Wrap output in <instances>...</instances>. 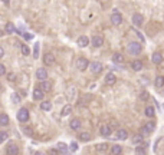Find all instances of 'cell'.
Here are the masks:
<instances>
[{
    "mask_svg": "<svg viewBox=\"0 0 164 155\" xmlns=\"http://www.w3.org/2000/svg\"><path fill=\"white\" fill-rule=\"evenodd\" d=\"M127 49H128V53H131V55H140L141 50H143V46L138 42H131Z\"/></svg>",
    "mask_w": 164,
    "mask_h": 155,
    "instance_id": "cell-1",
    "label": "cell"
},
{
    "mask_svg": "<svg viewBox=\"0 0 164 155\" xmlns=\"http://www.w3.org/2000/svg\"><path fill=\"white\" fill-rule=\"evenodd\" d=\"M29 118H30V113H29V111L26 108H20L19 111H17V121L19 122H28Z\"/></svg>",
    "mask_w": 164,
    "mask_h": 155,
    "instance_id": "cell-2",
    "label": "cell"
},
{
    "mask_svg": "<svg viewBox=\"0 0 164 155\" xmlns=\"http://www.w3.org/2000/svg\"><path fill=\"white\" fill-rule=\"evenodd\" d=\"M89 69H91V72H92L94 75H99V73L102 72L104 66L101 62H91V63H89Z\"/></svg>",
    "mask_w": 164,
    "mask_h": 155,
    "instance_id": "cell-3",
    "label": "cell"
},
{
    "mask_svg": "<svg viewBox=\"0 0 164 155\" xmlns=\"http://www.w3.org/2000/svg\"><path fill=\"white\" fill-rule=\"evenodd\" d=\"M154 129H155V122L150 121V122H147V124H144V125H143L141 132H143V135H150Z\"/></svg>",
    "mask_w": 164,
    "mask_h": 155,
    "instance_id": "cell-4",
    "label": "cell"
},
{
    "mask_svg": "<svg viewBox=\"0 0 164 155\" xmlns=\"http://www.w3.org/2000/svg\"><path fill=\"white\" fill-rule=\"evenodd\" d=\"M111 23L114 24V26H120V24L122 23V14L120 13V12H114L113 14H111Z\"/></svg>",
    "mask_w": 164,
    "mask_h": 155,
    "instance_id": "cell-5",
    "label": "cell"
},
{
    "mask_svg": "<svg viewBox=\"0 0 164 155\" xmlns=\"http://www.w3.org/2000/svg\"><path fill=\"white\" fill-rule=\"evenodd\" d=\"M76 68L79 69V71H85V69H88L89 68V62L86 57H79L78 61H76Z\"/></svg>",
    "mask_w": 164,
    "mask_h": 155,
    "instance_id": "cell-6",
    "label": "cell"
},
{
    "mask_svg": "<svg viewBox=\"0 0 164 155\" xmlns=\"http://www.w3.org/2000/svg\"><path fill=\"white\" fill-rule=\"evenodd\" d=\"M6 154L17 155L19 154V148H17V145H16L14 142H9V144H7V148H6Z\"/></svg>",
    "mask_w": 164,
    "mask_h": 155,
    "instance_id": "cell-7",
    "label": "cell"
},
{
    "mask_svg": "<svg viewBox=\"0 0 164 155\" xmlns=\"http://www.w3.org/2000/svg\"><path fill=\"white\" fill-rule=\"evenodd\" d=\"M143 23H144V17H143V14L135 13L134 16H132V24H134L135 28H141Z\"/></svg>",
    "mask_w": 164,
    "mask_h": 155,
    "instance_id": "cell-8",
    "label": "cell"
},
{
    "mask_svg": "<svg viewBox=\"0 0 164 155\" xmlns=\"http://www.w3.org/2000/svg\"><path fill=\"white\" fill-rule=\"evenodd\" d=\"M99 134H101V136H109L113 134V128L109 127L108 124H104V125H101V128H99Z\"/></svg>",
    "mask_w": 164,
    "mask_h": 155,
    "instance_id": "cell-9",
    "label": "cell"
},
{
    "mask_svg": "<svg viewBox=\"0 0 164 155\" xmlns=\"http://www.w3.org/2000/svg\"><path fill=\"white\" fill-rule=\"evenodd\" d=\"M163 61H164L163 53H160V52H154V53H153V56H151V62H153L154 65H160V63H163Z\"/></svg>",
    "mask_w": 164,
    "mask_h": 155,
    "instance_id": "cell-10",
    "label": "cell"
},
{
    "mask_svg": "<svg viewBox=\"0 0 164 155\" xmlns=\"http://www.w3.org/2000/svg\"><path fill=\"white\" fill-rule=\"evenodd\" d=\"M81 127H82V124H81V121L78 119V118H74V119H71L69 128L72 129V131H79Z\"/></svg>",
    "mask_w": 164,
    "mask_h": 155,
    "instance_id": "cell-11",
    "label": "cell"
},
{
    "mask_svg": "<svg viewBox=\"0 0 164 155\" xmlns=\"http://www.w3.org/2000/svg\"><path fill=\"white\" fill-rule=\"evenodd\" d=\"M43 96H45V92H43L40 88H36V89H33L32 92V98L35 99V101H42Z\"/></svg>",
    "mask_w": 164,
    "mask_h": 155,
    "instance_id": "cell-12",
    "label": "cell"
},
{
    "mask_svg": "<svg viewBox=\"0 0 164 155\" xmlns=\"http://www.w3.org/2000/svg\"><path fill=\"white\" fill-rule=\"evenodd\" d=\"M38 88H40V89L43 90V92H51V89H52V83L49 82V80H40L39 82V86Z\"/></svg>",
    "mask_w": 164,
    "mask_h": 155,
    "instance_id": "cell-13",
    "label": "cell"
},
{
    "mask_svg": "<svg viewBox=\"0 0 164 155\" xmlns=\"http://www.w3.org/2000/svg\"><path fill=\"white\" fill-rule=\"evenodd\" d=\"M55 63V56L52 55V53H45V56H43V65L45 66H51Z\"/></svg>",
    "mask_w": 164,
    "mask_h": 155,
    "instance_id": "cell-14",
    "label": "cell"
},
{
    "mask_svg": "<svg viewBox=\"0 0 164 155\" xmlns=\"http://www.w3.org/2000/svg\"><path fill=\"white\" fill-rule=\"evenodd\" d=\"M91 43H92L94 47H101L104 45V38L99 36V35H95L94 38H92V40H91Z\"/></svg>",
    "mask_w": 164,
    "mask_h": 155,
    "instance_id": "cell-15",
    "label": "cell"
},
{
    "mask_svg": "<svg viewBox=\"0 0 164 155\" xmlns=\"http://www.w3.org/2000/svg\"><path fill=\"white\" fill-rule=\"evenodd\" d=\"M114 138H115V139H121V141H125L127 138H128V132H127V129H118Z\"/></svg>",
    "mask_w": 164,
    "mask_h": 155,
    "instance_id": "cell-16",
    "label": "cell"
},
{
    "mask_svg": "<svg viewBox=\"0 0 164 155\" xmlns=\"http://www.w3.org/2000/svg\"><path fill=\"white\" fill-rule=\"evenodd\" d=\"M36 78H38L39 80H45L48 79V72L45 68H39L38 71H36Z\"/></svg>",
    "mask_w": 164,
    "mask_h": 155,
    "instance_id": "cell-17",
    "label": "cell"
},
{
    "mask_svg": "<svg viewBox=\"0 0 164 155\" xmlns=\"http://www.w3.org/2000/svg\"><path fill=\"white\" fill-rule=\"evenodd\" d=\"M115 82H117V76L114 75L113 72H109V73H107V76H105V83L111 86V85H114Z\"/></svg>",
    "mask_w": 164,
    "mask_h": 155,
    "instance_id": "cell-18",
    "label": "cell"
},
{
    "mask_svg": "<svg viewBox=\"0 0 164 155\" xmlns=\"http://www.w3.org/2000/svg\"><path fill=\"white\" fill-rule=\"evenodd\" d=\"M10 124V118L7 113H0V127H7Z\"/></svg>",
    "mask_w": 164,
    "mask_h": 155,
    "instance_id": "cell-19",
    "label": "cell"
},
{
    "mask_svg": "<svg viewBox=\"0 0 164 155\" xmlns=\"http://www.w3.org/2000/svg\"><path fill=\"white\" fill-rule=\"evenodd\" d=\"M76 43H78V46L79 47H86L89 45V39L86 38V36H79L78 40H76Z\"/></svg>",
    "mask_w": 164,
    "mask_h": 155,
    "instance_id": "cell-20",
    "label": "cell"
},
{
    "mask_svg": "<svg viewBox=\"0 0 164 155\" xmlns=\"http://www.w3.org/2000/svg\"><path fill=\"white\" fill-rule=\"evenodd\" d=\"M56 149H58V152H61V154H68V152H69L68 145H66V144H63V142H58V144H56Z\"/></svg>",
    "mask_w": 164,
    "mask_h": 155,
    "instance_id": "cell-21",
    "label": "cell"
},
{
    "mask_svg": "<svg viewBox=\"0 0 164 155\" xmlns=\"http://www.w3.org/2000/svg\"><path fill=\"white\" fill-rule=\"evenodd\" d=\"M78 139L82 142H88L91 141V134L89 132H79V135H78Z\"/></svg>",
    "mask_w": 164,
    "mask_h": 155,
    "instance_id": "cell-22",
    "label": "cell"
},
{
    "mask_svg": "<svg viewBox=\"0 0 164 155\" xmlns=\"http://www.w3.org/2000/svg\"><path fill=\"white\" fill-rule=\"evenodd\" d=\"M144 113H145V116H147V118H154L155 108H154V106H147V108H145V111H144Z\"/></svg>",
    "mask_w": 164,
    "mask_h": 155,
    "instance_id": "cell-23",
    "label": "cell"
},
{
    "mask_svg": "<svg viewBox=\"0 0 164 155\" xmlns=\"http://www.w3.org/2000/svg\"><path fill=\"white\" fill-rule=\"evenodd\" d=\"M109 152L113 155H120L122 152V146L121 145H113L109 148Z\"/></svg>",
    "mask_w": 164,
    "mask_h": 155,
    "instance_id": "cell-24",
    "label": "cell"
},
{
    "mask_svg": "<svg viewBox=\"0 0 164 155\" xmlns=\"http://www.w3.org/2000/svg\"><path fill=\"white\" fill-rule=\"evenodd\" d=\"M131 68H132V71H135V72L141 71V69H143V62H141V61L131 62Z\"/></svg>",
    "mask_w": 164,
    "mask_h": 155,
    "instance_id": "cell-25",
    "label": "cell"
},
{
    "mask_svg": "<svg viewBox=\"0 0 164 155\" xmlns=\"http://www.w3.org/2000/svg\"><path fill=\"white\" fill-rule=\"evenodd\" d=\"M108 148H109V146H108V144H105V142H104V144H98V145H97V152H99V154H105V152L108 151Z\"/></svg>",
    "mask_w": 164,
    "mask_h": 155,
    "instance_id": "cell-26",
    "label": "cell"
},
{
    "mask_svg": "<svg viewBox=\"0 0 164 155\" xmlns=\"http://www.w3.org/2000/svg\"><path fill=\"white\" fill-rule=\"evenodd\" d=\"M154 85L157 86V88H163V86H164V76H161V75L155 76V79H154Z\"/></svg>",
    "mask_w": 164,
    "mask_h": 155,
    "instance_id": "cell-27",
    "label": "cell"
},
{
    "mask_svg": "<svg viewBox=\"0 0 164 155\" xmlns=\"http://www.w3.org/2000/svg\"><path fill=\"white\" fill-rule=\"evenodd\" d=\"M71 113H72V106H71V105H65L61 111V115L62 116H68V115H71Z\"/></svg>",
    "mask_w": 164,
    "mask_h": 155,
    "instance_id": "cell-28",
    "label": "cell"
},
{
    "mask_svg": "<svg viewBox=\"0 0 164 155\" xmlns=\"http://www.w3.org/2000/svg\"><path fill=\"white\" fill-rule=\"evenodd\" d=\"M113 62L114 63H124V56L121 53H114L113 55Z\"/></svg>",
    "mask_w": 164,
    "mask_h": 155,
    "instance_id": "cell-29",
    "label": "cell"
},
{
    "mask_svg": "<svg viewBox=\"0 0 164 155\" xmlns=\"http://www.w3.org/2000/svg\"><path fill=\"white\" fill-rule=\"evenodd\" d=\"M10 101H12L13 103H19L20 101H22V96H20L17 92H13V94L10 95Z\"/></svg>",
    "mask_w": 164,
    "mask_h": 155,
    "instance_id": "cell-30",
    "label": "cell"
},
{
    "mask_svg": "<svg viewBox=\"0 0 164 155\" xmlns=\"http://www.w3.org/2000/svg\"><path fill=\"white\" fill-rule=\"evenodd\" d=\"M40 109H42V111H51V109H52V103L49 102V101H45V102L40 103Z\"/></svg>",
    "mask_w": 164,
    "mask_h": 155,
    "instance_id": "cell-31",
    "label": "cell"
},
{
    "mask_svg": "<svg viewBox=\"0 0 164 155\" xmlns=\"http://www.w3.org/2000/svg\"><path fill=\"white\" fill-rule=\"evenodd\" d=\"M5 32H6V33H14V32H16V28H14V24H13V23H10V22H9V23L6 24Z\"/></svg>",
    "mask_w": 164,
    "mask_h": 155,
    "instance_id": "cell-32",
    "label": "cell"
},
{
    "mask_svg": "<svg viewBox=\"0 0 164 155\" xmlns=\"http://www.w3.org/2000/svg\"><path fill=\"white\" fill-rule=\"evenodd\" d=\"M143 138H144V136L140 135V134H138V135H134V136H132V144H135V145L143 144Z\"/></svg>",
    "mask_w": 164,
    "mask_h": 155,
    "instance_id": "cell-33",
    "label": "cell"
},
{
    "mask_svg": "<svg viewBox=\"0 0 164 155\" xmlns=\"http://www.w3.org/2000/svg\"><path fill=\"white\" fill-rule=\"evenodd\" d=\"M20 50H22V55H23V56H29V55H30V49H29V46H26V45H22Z\"/></svg>",
    "mask_w": 164,
    "mask_h": 155,
    "instance_id": "cell-34",
    "label": "cell"
},
{
    "mask_svg": "<svg viewBox=\"0 0 164 155\" xmlns=\"http://www.w3.org/2000/svg\"><path fill=\"white\" fill-rule=\"evenodd\" d=\"M7 136H9V134H7V132H5V131L0 132V144H2L3 141H6V139H7Z\"/></svg>",
    "mask_w": 164,
    "mask_h": 155,
    "instance_id": "cell-35",
    "label": "cell"
},
{
    "mask_svg": "<svg viewBox=\"0 0 164 155\" xmlns=\"http://www.w3.org/2000/svg\"><path fill=\"white\" fill-rule=\"evenodd\" d=\"M39 56V43H35V49H33V57L36 59Z\"/></svg>",
    "mask_w": 164,
    "mask_h": 155,
    "instance_id": "cell-36",
    "label": "cell"
},
{
    "mask_svg": "<svg viewBox=\"0 0 164 155\" xmlns=\"http://www.w3.org/2000/svg\"><path fill=\"white\" fill-rule=\"evenodd\" d=\"M140 98L143 99V101H147V99L150 98V95H148V92H147V90H143V92L140 94Z\"/></svg>",
    "mask_w": 164,
    "mask_h": 155,
    "instance_id": "cell-37",
    "label": "cell"
},
{
    "mask_svg": "<svg viewBox=\"0 0 164 155\" xmlns=\"http://www.w3.org/2000/svg\"><path fill=\"white\" fill-rule=\"evenodd\" d=\"M135 152H137V154H145L144 146H143V145H138V146L135 148Z\"/></svg>",
    "mask_w": 164,
    "mask_h": 155,
    "instance_id": "cell-38",
    "label": "cell"
},
{
    "mask_svg": "<svg viewBox=\"0 0 164 155\" xmlns=\"http://www.w3.org/2000/svg\"><path fill=\"white\" fill-rule=\"evenodd\" d=\"M6 73V66L3 63H0V76H3Z\"/></svg>",
    "mask_w": 164,
    "mask_h": 155,
    "instance_id": "cell-39",
    "label": "cell"
},
{
    "mask_svg": "<svg viewBox=\"0 0 164 155\" xmlns=\"http://www.w3.org/2000/svg\"><path fill=\"white\" fill-rule=\"evenodd\" d=\"M23 132H25V134H28V135H32V129H30L28 125H25V127H23Z\"/></svg>",
    "mask_w": 164,
    "mask_h": 155,
    "instance_id": "cell-40",
    "label": "cell"
},
{
    "mask_svg": "<svg viewBox=\"0 0 164 155\" xmlns=\"http://www.w3.org/2000/svg\"><path fill=\"white\" fill-rule=\"evenodd\" d=\"M76 149H78V144H76V142H72V144H71V151L75 152Z\"/></svg>",
    "mask_w": 164,
    "mask_h": 155,
    "instance_id": "cell-41",
    "label": "cell"
},
{
    "mask_svg": "<svg viewBox=\"0 0 164 155\" xmlns=\"http://www.w3.org/2000/svg\"><path fill=\"white\" fill-rule=\"evenodd\" d=\"M14 78H16L14 73H9V75H7V80H9V82H14Z\"/></svg>",
    "mask_w": 164,
    "mask_h": 155,
    "instance_id": "cell-42",
    "label": "cell"
},
{
    "mask_svg": "<svg viewBox=\"0 0 164 155\" xmlns=\"http://www.w3.org/2000/svg\"><path fill=\"white\" fill-rule=\"evenodd\" d=\"M135 35H137V36H138V38L141 39V40H143V42H144V40H145V39H144V36H143V33H140V32H138V30H135Z\"/></svg>",
    "mask_w": 164,
    "mask_h": 155,
    "instance_id": "cell-43",
    "label": "cell"
},
{
    "mask_svg": "<svg viewBox=\"0 0 164 155\" xmlns=\"http://www.w3.org/2000/svg\"><path fill=\"white\" fill-rule=\"evenodd\" d=\"M22 35H23V38H25V39H28V40H29V39H32V38H33L32 35H28V33H22Z\"/></svg>",
    "mask_w": 164,
    "mask_h": 155,
    "instance_id": "cell-44",
    "label": "cell"
},
{
    "mask_svg": "<svg viewBox=\"0 0 164 155\" xmlns=\"http://www.w3.org/2000/svg\"><path fill=\"white\" fill-rule=\"evenodd\" d=\"M3 56H5V49L0 46V57H3Z\"/></svg>",
    "mask_w": 164,
    "mask_h": 155,
    "instance_id": "cell-45",
    "label": "cell"
},
{
    "mask_svg": "<svg viewBox=\"0 0 164 155\" xmlns=\"http://www.w3.org/2000/svg\"><path fill=\"white\" fill-rule=\"evenodd\" d=\"M2 2H3L6 6H9V5H10V0H2Z\"/></svg>",
    "mask_w": 164,
    "mask_h": 155,
    "instance_id": "cell-46",
    "label": "cell"
},
{
    "mask_svg": "<svg viewBox=\"0 0 164 155\" xmlns=\"http://www.w3.org/2000/svg\"><path fill=\"white\" fill-rule=\"evenodd\" d=\"M163 95H164V90H163Z\"/></svg>",
    "mask_w": 164,
    "mask_h": 155,
    "instance_id": "cell-47",
    "label": "cell"
}]
</instances>
